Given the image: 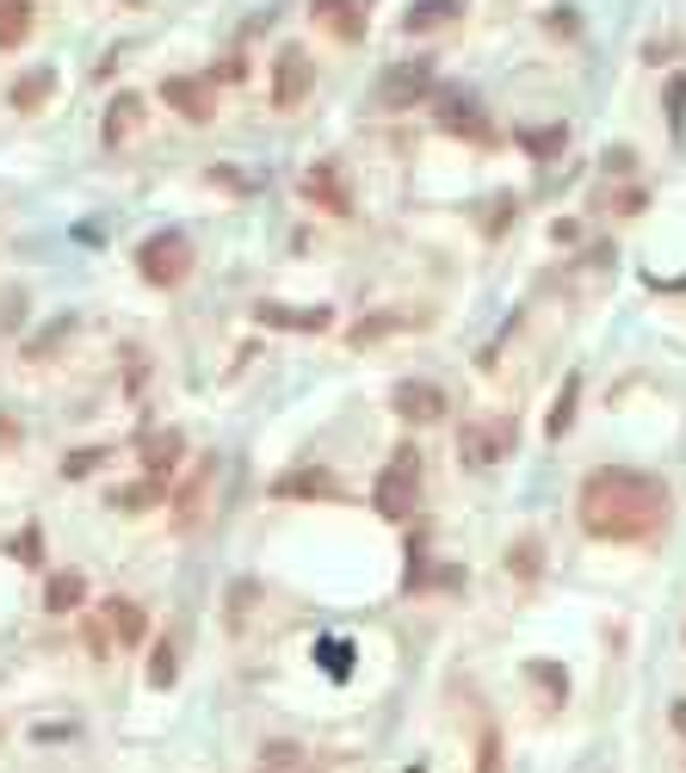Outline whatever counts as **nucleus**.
I'll use <instances>...</instances> for the list:
<instances>
[{"label": "nucleus", "instance_id": "6", "mask_svg": "<svg viewBox=\"0 0 686 773\" xmlns=\"http://www.w3.org/2000/svg\"><path fill=\"white\" fill-rule=\"evenodd\" d=\"M433 112H439V131H452V136H464V143H489V118H482V106L470 94H457V87H445V94L433 99Z\"/></svg>", "mask_w": 686, "mask_h": 773}, {"label": "nucleus", "instance_id": "24", "mask_svg": "<svg viewBox=\"0 0 686 773\" xmlns=\"http://www.w3.org/2000/svg\"><path fill=\"white\" fill-rule=\"evenodd\" d=\"M304 193L316 198V205H328V211H346V193L334 186V168H316V174L304 180Z\"/></svg>", "mask_w": 686, "mask_h": 773}, {"label": "nucleus", "instance_id": "14", "mask_svg": "<svg viewBox=\"0 0 686 773\" xmlns=\"http://www.w3.org/2000/svg\"><path fill=\"white\" fill-rule=\"evenodd\" d=\"M99 131H106L112 149H124V143L143 131V94H118L112 106H106V124H99Z\"/></svg>", "mask_w": 686, "mask_h": 773}, {"label": "nucleus", "instance_id": "13", "mask_svg": "<svg viewBox=\"0 0 686 773\" xmlns=\"http://www.w3.org/2000/svg\"><path fill=\"white\" fill-rule=\"evenodd\" d=\"M420 94H427V62H402V69H390V75L378 81L383 106H415Z\"/></svg>", "mask_w": 686, "mask_h": 773}, {"label": "nucleus", "instance_id": "25", "mask_svg": "<svg viewBox=\"0 0 686 773\" xmlns=\"http://www.w3.org/2000/svg\"><path fill=\"white\" fill-rule=\"evenodd\" d=\"M519 149L538 155V161H551V155L563 149V131H556V124H544V131H519Z\"/></svg>", "mask_w": 686, "mask_h": 773}, {"label": "nucleus", "instance_id": "3", "mask_svg": "<svg viewBox=\"0 0 686 773\" xmlns=\"http://www.w3.org/2000/svg\"><path fill=\"white\" fill-rule=\"evenodd\" d=\"M136 272H143L155 291H173L180 279H192V242H186V230L149 235V242L136 248Z\"/></svg>", "mask_w": 686, "mask_h": 773}, {"label": "nucleus", "instance_id": "20", "mask_svg": "<svg viewBox=\"0 0 686 773\" xmlns=\"http://www.w3.org/2000/svg\"><path fill=\"white\" fill-rule=\"evenodd\" d=\"M272 495H341V489L328 483V470H291V477H279V483H272Z\"/></svg>", "mask_w": 686, "mask_h": 773}, {"label": "nucleus", "instance_id": "23", "mask_svg": "<svg viewBox=\"0 0 686 773\" xmlns=\"http://www.w3.org/2000/svg\"><path fill=\"white\" fill-rule=\"evenodd\" d=\"M526 675H532L538 694H551V705H563V699H569V680H563V668H556V662H526Z\"/></svg>", "mask_w": 686, "mask_h": 773}, {"label": "nucleus", "instance_id": "33", "mask_svg": "<svg viewBox=\"0 0 686 773\" xmlns=\"http://www.w3.org/2000/svg\"><path fill=\"white\" fill-rule=\"evenodd\" d=\"M20 440V433H13V421H7V415H0V445H13Z\"/></svg>", "mask_w": 686, "mask_h": 773}, {"label": "nucleus", "instance_id": "21", "mask_svg": "<svg viewBox=\"0 0 686 773\" xmlns=\"http://www.w3.org/2000/svg\"><path fill=\"white\" fill-rule=\"evenodd\" d=\"M180 680V650H173V638H155L149 643V687H173Z\"/></svg>", "mask_w": 686, "mask_h": 773}, {"label": "nucleus", "instance_id": "11", "mask_svg": "<svg viewBox=\"0 0 686 773\" xmlns=\"http://www.w3.org/2000/svg\"><path fill=\"white\" fill-rule=\"evenodd\" d=\"M272 106H297V99L309 94V75H316V69H309V57H297V50H279V69H272Z\"/></svg>", "mask_w": 686, "mask_h": 773}, {"label": "nucleus", "instance_id": "29", "mask_svg": "<svg viewBox=\"0 0 686 773\" xmlns=\"http://www.w3.org/2000/svg\"><path fill=\"white\" fill-rule=\"evenodd\" d=\"M667 124H674V136H681V124H686V75L667 81Z\"/></svg>", "mask_w": 686, "mask_h": 773}, {"label": "nucleus", "instance_id": "16", "mask_svg": "<svg viewBox=\"0 0 686 773\" xmlns=\"http://www.w3.org/2000/svg\"><path fill=\"white\" fill-rule=\"evenodd\" d=\"M81 600H87V576H75V569H57V576L44 581V606L50 613H75Z\"/></svg>", "mask_w": 686, "mask_h": 773}, {"label": "nucleus", "instance_id": "2", "mask_svg": "<svg viewBox=\"0 0 686 773\" xmlns=\"http://www.w3.org/2000/svg\"><path fill=\"white\" fill-rule=\"evenodd\" d=\"M371 502H378L383 520H408L420 502V452L415 445H396L390 464L378 470V489H371Z\"/></svg>", "mask_w": 686, "mask_h": 773}, {"label": "nucleus", "instance_id": "9", "mask_svg": "<svg viewBox=\"0 0 686 773\" xmlns=\"http://www.w3.org/2000/svg\"><path fill=\"white\" fill-rule=\"evenodd\" d=\"M180 458H186V440H180L173 427H161L155 440H143V483L168 489V477L180 470Z\"/></svg>", "mask_w": 686, "mask_h": 773}, {"label": "nucleus", "instance_id": "19", "mask_svg": "<svg viewBox=\"0 0 686 773\" xmlns=\"http://www.w3.org/2000/svg\"><path fill=\"white\" fill-rule=\"evenodd\" d=\"M575 403H581V378H563V390H556L551 415H544V433H551V440H563V433H569V421H575Z\"/></svg>", "mask_w": 686, "mask_h": 773}, {"label": "nucleus", "instance_id": "27", "mask_svg": "<svg viewBox=\"0 0 686 773\" xmlns=\"http://www.w3.org/2000/svg\"><path fill=\"white\" fill-rule=\"evenodd\" d=\"M507 563H514V576H519V581H532L538 569H544V551H538V539H519Z\"/></svg>", "mask_w": 686, "mask_h": 773}, {"label": "nucleus", "instance_id": "22", "mask_svg": "<svg viewBox=\"0 0 686 773\" xmlns=\"http://www.w3.org/2000/svg\"><path fill=\"white\" fill-rule=\"evenodd\" d=\"M316 662H322L334 680H346V675H353V662H359V650L341 643V638H322V643H316Z\"/></svg>", "mask_w": 686, "mask_h": 773}, {"label": "nucleus", "instance_id": "7", "mask_svg": "<svg viewBox=\"0 0 686 773\" xmlns=\"http://www.w3.org/2000/svg\"><path fill=\"white\" fill-rule=\"evenodd\" d=\"M254 322L285 329V334H322L328 322H334V309H322V304H304V309H291V304H254Z\"/></svg>", "mask_w": 686, "mask_h": 773}, {"label": "nucleus", "instance_id": "18", "mask_svg": "<svg viewBox=\"0 0 686 773\" xmlns=\"http://www.w3.org/2000/svg\"><path fill=\"white\" fill-rule=\"evenodd\" d=\"M32 38V0H0V50Z\"/></svg>", "mask_w": 686, "mask_h": 773}, {"label": "nucleus", "instance_id": "28", "mask_svg": "<svg viewBox=\"0 0 686 773\" xmlns=\"http://www.w3.org/2000/svg\"><path fill=\"white\" fill-rule=\"evenodd\" d=\"M99 464H106V445H87V452H75V458L62 464V477H75V483H81V477H87V470H99Z\"/></svg>", "mask_w": 686, "mask_h": 773}, {"label": "nucleus", "instance_id": "26", "mask_svg": "<svg viewBox=\"0 0 686 773\" xmlns=\"http://www.w3.org/2000/svg\"><path fill=\"white\" fill-rule=\"evenodd\" d=\"M50 81H57V75H44V69H38V75H25L20 87H13V106H20V112H38L44 94H50Z\"/></svg>", "mask_w": 686, "mask_h": 773}, {"label": "nucleus", "instance_id": "30", "mask_svg": "<svg viewBox=\"0 0 686 773\" xmlns=\"http://www.w3.org/2000/svg\"><path fill=\"white\" fill-rule=\"evenodd\" d=\"M477 773H501V736L495 731H482V743H477Z\"/></svg>", "mask_w": 686, "mask_h": 773}, {"label": "nucleus", "instance_id": "10", "mask_svg": "<svg viewBox=\"0 0 686 773\" xmlns=\"http://www.w3.org/2000/svg\"><path fill=\"white\" fill-rule=\"evenodd\" d=\"M161 99H168L180 118H192V124H205L217 106H210V75L205 81H192V75H173V81H161Z\"/></svg>", "mask_w": 686, "mask_h": 773}, {"label": "nucleus", "instance_id": "5", "mask_svg": "<svg viewBox=\"0 0 686 773\" xmlns=\"http://www.w3.org/2000/svg\"><path fill=\"white\" fill-rule=\"evenodd\" d=\"M390 408H396L408 427H433V421H445V390H439L433 378H402V384L390 390Z\"/></svg>", "mask_w": 686, "mask_h": 773}, {"label": "nucleus", "instance_id": "4", "mask_svg": "<svg viewBox=\"0 0 686 773\" xmlns=\"http://www.w3.org/2000/svg\"><path fill=\"white\" fill-rule=\"evenodd\" d=\"M457 452H464V470H489L514 452V421H470L457 427Z\"/></svg>", "mask_w": 686, "mask_h": 773}, {"label": "nucleus", "instance_id": "1", "mask_svg": "<svg viewBox=\"0 0 686 773\" xmlns=\"http://www.w3.org/2000/svg\"><path fill=\"white\" fill-rule=\"evenodd\" d=\"M667 483L649 477V470H630V464H607V470H588V483L575 495V520L588 539L607 544H644L667 526Z\"/></svg>", "mask_w": 686, "mask_h": 773}, {"label": "nucleus", "instance_id": "15", "mask_svg": "<svg viewBox=\"0 0 686 773\" xmlns=\"http://www.w3.org/2000/svg\"><path fill=\"white\" fill-rule=\"evenodd\" d=\"M457 13H464V0H415V7L402 13V32L427 38V32H439V25H452Z\"/></svg>", "mask_w": 686, "mask_h": 773}, {"label": "nucleus", "instance_id": "31", "mask_svg": "<svg viewBox=\"0 0 686 773\" xmlns=\"http://www.w3.org/2000/svg\"><path fill=\"white\" fill-rule=\"evenodd\" d=\"M644 205H649V193H644V186H625V193L612 198V211H618V217H637Z\"/></svg>", "mask_w": 686, "mask_h": 773}, {"label": "nucleus", "instance_id": "8", "mask_svg": "<svg viewBox=\"0 0 686 773\" xmlns=\"http://www.w3.org/2000/svg\"><path fill=\"white\" fill-rule=\"evenodd\" d=\"M309 20L322 25L328 38H341V44L365 38V7H359V0H309Z\"/></svg>", "mask_w": 686, "mask_h": 773}, {"label": "nucleus", "instance_id": "12", "mask_svg": "<svg viewBox=\"0 0 686 773\" xmlns=\"http://www.w3.org/2000/svg\"><path fill=\"white\" fill-rule=\"evenodd\" d=\"M99 618L112 625V643H149V613H143L136 600L112 594L106 606H99Z\"/></svg>", "mask_w": 686, "mask_h": 773}, {"label": "nucleus", "instance_id": "17", "mask_svg": "<svg viewBox=\"0 0 686 773\" xmlns=\"http://www.w3.org/2000/svg\"><path fill=\"white\" fill-rule=\"evenodd\" d=\"M205 483H210V458L198 464V477H192V483L180 489V502H173V526H180V532H192L198 514H205Z\"/></svg>", "mask_w": 686, "mask_h": 773}, {"label": "nucleus", "instance_id": "32", "mask_svg": "<svg viewBox=\"0 0 686 773\" xmlns=\"http://www.w3.org/2000/svg\"><path fill=\"white\" fill-rule=\"evenodd\" d=\"M667 717H674V731L686 736V699H681V705H674V712H667Z\"/></svg>", "mask_w": 686, "mask_h": 773}]
</instances>
